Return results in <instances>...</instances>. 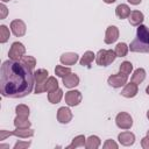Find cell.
Returning <instances> with one entry per match:
<instances>
[{"instance_id": "1f68e13d", "label": "cell", "mask_w": 149, "mask_h": 149, "mask_svg": "<svg viewBox=\"0 0 149 149\" xmlns=\"http://www.w3.org/2000/svg\"><path fill=\"white\" fill-rule=\"evenodd\" d=\"M31 144V142L30 141H19V142H16L15 144H14V149H24V148H28L29 146Z\"/></svg>"}, {"instance_id": "7402d4cb", "label": "cell", "mask_w": 149, "mask_h": 149, "mask_svg": "<svg viewBox=\"0 0 149 149\" xmlns=\"http://www.w3.org/2000/svg\"><path fill=\"white\" fill-rule=\"evenodd\" d=\"M100 144H101L100 139H99L97 135H91L88 139H86L85 147H86L87 149H97V148H99Z\"/></svg>"}, {"instance_id": "9a60e30c", "label": "cell", "mask_w": 149, "mask_h": 149, "mask_svg": "<svg viewBox=\"0 0 149 149\" xmlns=\"http://www.w3.org/2000/svg\"><path fill=\"white\" fill-rule=\"evenodd\" d=\"M48 71L45 69H38L34 72V79H35V85H44L47 81L48 77Z\"/></svg>"}, {"instance_id": "ac0fdd59", "label": "cell", "mask_w": 149, "mask_h": 149, "mask_svg": "<svg viewBox=\"0 0 149 149\" xmlns=\"http://www.w3.org/2000/svg\"><path fill=\"white\" fill-rule=\"evenodd\" d=\"M12 133H13V136L21 137V139H28L34 135V130L30 128H16Z\"/></svg>"}, {"instance_id": "277c9868", "label": "cell", "mask_w": 149, "mask_h": 149, "mask_svg": "<svg viewBox=\"0 0 149 149\" xmlns=\"http://www.w3.org/2000/svg\"><path fill=\"white\" fill-rule=\"evenodd\" d=\"M26 54V47L21 42H13L10 45V49L8 51L9 59L13 61H20Z\"/></svg>"}, {"instance_id": "6da1fadb", "label": "cell", "mask_w": 149, "mask_h": 149, "mask_svg": "<svg viewBox=\"0 0 149 149\" xmlns=\"http://www.w3.org/2000/svg\"><path fill=\"white\" fill-rule=\"evenodd\" d=\"M35 85L34 72L21 61H5L0 70V92L6 98H23Z\"/></svg>"}, {"instance_id": "d6a6232c", "label": "cell", "mask_w": 149, "mask_h": 149, "mask_svg": "<svg viewBox=\"0 0 149 149\" xmlns=\"http://www.w3.org/2000/svg\"><path fill=\"white\" fill-rule=\"evenodd\" d=\"M102 147H104V149H112V148H113V149H118L119 146H118V143L114 142L113 140H106V142L104 143Z\"/></svg>"}, {"instance_id": "ba28073f", "label": "cell", "mask_w": 149, "mask_h": 149, "mask_svg": "<svg viewBox=\"0 0 149 149\" xmlns=\"http://www.w3.org/2000/svg\"><path fill=\"white\" fill-rule=\"evenodd\" d=\"M10 30L16 37H21L26 34L27 27H26V23L22 20L17 19V20H13L10 22Z\"/></svg>"}, {"instance_id": "cb8c5ba5", "label": "cell", "mask_w": 149, "mask_h": 149, "mask_svg": "<svg viewBox=\"0 0 149 149\" xmlns=\"http://www.w3.org/2000/svg\"><path fill=\"white\" fill-rule=\"evenodd\" d=\"M85 143H86V139L84 135H78L76 136L72 142L66 147L68 149H73V148H79V147H85Z\"/></svg>"}, {"instance_id": "f546056e", "label": "cell", "mask_w": 149, "mask_h": 149, "mask_svg": "<svg viewBox=\"0 0 149 149\" xmlns=\"http://www.w3.org/2000/svg\"><path fill=\"white\" fill-rule=\"evenodd\" d=\"M120 72L125 73V74H130V72L133 71V64L128 61H125L120 64Z\"/></svg>"}, {"instance_id": "d6986e66", "label": "cell", "mask_w": 149, "mask_h": 149, "mask_svg": "<svg viewBox=\"0 0 149 149\" xmlns=\"http://www.w3.org/2000/svg\"><path fill=\"white\" fill-rule=\"evenodd\" d=\"M14 126L15 128H30L31 122L28 120L27 116L16 115V118L14 119Z\"/></svg>"}, {"instance_id": "8fae6325", "label": "cell", "mask_w": 149, "mask_h": 149, "mask_svg": "<svg viewBox=\"0 0 149 149\" xmlns=\"http://www.w3.org/2000/svg\"><path fill=\"white\" fill-rule=\"evenodd\" d=\"M137 92H139L137 84L132 81V83H128L125 85V87L121 91V95L125 98H134L137 94Z\"/></svg>"}, {"instance_id": "e575fe53", "label": "cell", "mask_w": 149, "mask_h": 149, "mask_svg": "<svg viewBox=\"0 0 149 149\" xmlns=\"http://www.w3.org/2000/svg\"><path fill=\"white\" fill-rule=\"evenodd\" d=\"M12 135H13L12 132H7V130H5V129L0 130V140H1V141L6 140L7 137H9V136H12Z\"/></svg>"}, {"instance_id": "4316f807", "label": "cell", "mask_w": 149, "mask_h": 149, "mask_svg": "<svg viewBox=\"0 0 149 149\" xmlns=\"http://www.w3.org/2000/svg\"><path fill=\"white\" fill-rule=\"evenodd\" d=\"M15 113H16V115H20V116H29V114H30V109H29V107L27 106V105H23V104H21V105H17L16 107H15Z\"/></svg>"}, {"instance_id": "83f0119b", "label": "cell", "mask_w": 149, "mask_h": 149, "mask_svg": "<svg viewBox=\"0 0 149 149\" xmlns=\"http://www.w3.org/2000/svg\"><path fill=\"white\" fill-rule=\"evenodd\" d=\"M9 35H10V33H9V29L7 28V26L1 24L0 26V42L6 43L9 38Z\"/></svg>"}, {"instance_id": "5b68a950", "label": "cell", "mask_w": 149, "mask_h": 149, "mask_svg": "<svg viewBox=\"0 0 149 149\" xmlns=\"http://www.w3.org/2000/svg\"><path fill=\"white\" fill-rule=\"evenodd\" d=\"M115 123L120 129H130L133 126V118L126 112H120L115 116Z\"/></svg>"}, {"instance_id": "8992f818", "label": "cell", "mask_w": 149, "mask_h": 149, "mask_svg": "<svg viewBox=\"0 0 149 149\" xmlns=\"http://www.w3.org/2000/svg\"><path fill=\"white\" fill-rule=\"evenodd\" d=\"M127 80H128V74H125L122 72H119V73H115V74H112L108 77L107 79V83L109 86L114 87V88H118V87H121L123 85L127 84Z\"/></svg>"}, {"instance_id": "836d02e7", "label": "cell", "mask_w": 149, "mask_h": 149, "mask_svg": "<svg viewBox=\"0 0 149 149\" xmlns=\"http://www.w3.org/2000/svg\"><path fill=\"white\" fill-rule=\"evenodd\" d=\"M7 14H8V8H7L3 3H1V5H0V19L3 20V19L7 16Z\"/></svg>"}, {"instance_id": "2e32d148", "label": "cell", "mask_w": 149, "mask_h": 149, "mask_svg": "<svg viewBox=\"0 0 149 149\" xmlns=\"http://www.w3.org/2000/svg\"><path fill=\"white\" fill-rule=\"evenodd\" d=\"M63 65H73L78 61V55L76 52H65L59 58Z\"/></svg>"}, {"instance_id": "5bb4252c", "label": "cell", "mask_w": 149, "mask_h": 149, "mask_svg": "<svg viewBox=\"0 0 149 149\" xmlns=\"http://www.w3.org/2000/svg\"><path fill=\"white\" fill-rule=\"evenodd\" d=\"M128 20L132 26H140V24H142V22L144 20V15L140 10H133V12H130Z\"/></svg>"}, {"instance_id": "f1b7e54d", "label": "cell", "mask_w": 149, "mask_h": 149, "mask_svg": "<svg viewBox=\"0 0 149 149\" xmlns=\"http://www.w3.org/2000/svg\"><path fill=\"white\" fill-rule=\"evenodd\" d=\"M55 73H56V76H58V77H65V76H68L69 73H71V69L70 68H68V66H63V65H57L56 68H55Z\"/></svg>"}, {"instance_id": "7a4b0ae2", "label": "cell", "mask_w": 149, "mask_h": 149, "mask_svg": "<svg viewBox=\"0 0 149 149\" xmlns=\"http://www.w3.org/2000/svg\"><path fill=\"white\" fill-rule=\"evenodd\" d=\"M130 51L133 52H143L149 54V28L140 24L136 30V37L132 41L129 45Z\"/></svg>"}, {"instance_id": "60d3db41", "label": "cell", "mask_w": 149, "mask_h": 149, "mask_svg": "<svg viewBox=\"0 0 149 149\" xmlns=\"http://www.w3.org/2000/svg\"><path fill=\"white\" fill-rule=\"evenodd\" d=\"M147 118H148V120H149V109H148V112H147Z\"/></svg>"}, {"instance_id": "b9f144b4", "label": "cell", "mask_w": 149, "mask_h": 149, "mask_svg": "<svg viewBox=\"0 0 149 149\" xmlns=\"http://www.w3.org/2000/svg\"><path fill=\"white\" fill-rule=\"evenodd\" d=\"M2 2H7V1H9V0H1Z\"/></svg>"}, {"instance_id": "d4e9b609", "label": "cell", "mask_w": 149, "mask_h": 149, "mask_svg": "<svg viewBox=\"0 0 149 149\" xmlns=\"http://www.w3.org/2000/svg\"><path fill=\"white\" fill-rule=\"evenodd\" d=\"M58 88V81L55 77H49L47 79V81L44 83V91L47 92H51Z\"/></svg>"}, {"instance_id": "d590c367", "label": "cell", "mask_w": 149, "mask_h": 149, "mask_svg": "<svg viewBox=\"0 0 149 149\" xmlns=\"http://www.w3.org/2000/svg\"><path fill=\"white\" fill-rule=\"evenodd\" d=\"M141 146L143 149H149V136H146L141 140Z\"/></svg>"}, {"instance_id": "44dd1931", "label": "cell", "mask_w": 149, "mask_h": 149, "mask_svg": "<svg viewBox=\"0 0 149 149\" xmlns=\"http://www.w3.org/2000/svg\"><path fill=\"white\" fill-rule=\"evenodd\" d=\"M62 97H63V91L61 88H57V90L51 91V92H48V100L51 104H58L61 101Z\"/></svg>"}, {"instance_id": "f35d334b", "label": "cell", "mask_w": 149, "mask_h": 149, "mask_svg": "<svg viewBox=\"0 0 149 149\" xmlns=\"http://www.w3.org/2000/svg\"><path fill=\"white\" fill-rule=\"evenodd\" d=\"M2 148H9V146H7V144H0V149H2Z\"/></svg>"}, {"instance_id": "ffe728a7", "label": "cell", "mask_w": 149, "mask_h": 149, "mask_svg": "<svg viewBox=\"0 0 149 149\" xmlns=\"http://www.w3.org/2000/svg\"><path fill=\"white\" fill-rule=\"evenodd\" d=\"M144 79H146V71L142 68L136 69L134 71V73L132 74V81L135 84H141Z\"/></svg>"}, {"instance_id": "484cf974", "label": "cell", "mask_w": 149, "mask_h": 149, "mask_svg": "<svg viewBox=\"0 0 149 149\" xmlns=\"http://www.w3.org/2000/svg\"><path fill=\"white\" fill-rule=\"evenodd\" d=\"M128 49H129V47L126 43H123V42L118 43L115 47V50H114L116 54V57H125L128 52Z\"/></svg>"}, {"instance_id": "e0dca14e", "label": "cell", "mask_w": 149, "mask_h": 149, "mask_svg": "<svg viewBox=\"0 0 149 149\" xmlns=\"http://www.w3.org/2000/svg\"><path fill=\"white\" fill-rule=\"evenodd\" d=\"M129 14H130V8L127 5L120 3L119 6H116V8H115V15L119 19H121V20L122 19H126V17L129 16Z\"/></svg>"}, {"instance_id": "ab89813d", "label": "cell", "mask_w": 149, "mask_h": 149, "mask_svg": "<svg viewBox=\"0 0 149 149\" xmlns=\"http://www.w3.org/2000/svg\"><path fill=\"white\" fill-rule=\"evenodd\" d=\"M146 92H147V94H148V95H149V85H148V86H147V88H146Z\"/></svg>"}, {"instance_id": "4fadbf2b", "label": "cell", "mask_w": 149, "mask_h": 149, "mask_svg": "<svg viewBox=\"0 0 149 149\" xmlns=\"http://www.w3.org/2000/svg\"><path fill=\"white\" fill-rule=\"evenodd\" d=\"M63 84L68 88H73L79 84V77L76 73H69L68 76L63 77Z\"/></svg>"}, {"instance_id": "603a6c76", "label": "cell", "mask_w": 149, "mask_h": 149, "mask_svg": "<svg viewBox=\"0 0 149 149\" xmlns=\"http://www.w3.org/2000/svg\"><path fill=\"white\" fill-rule=\"evenodd\" d=\"M95 58V55L93 54V51H86L83 56H81V58H80V65L81 66H90L91 65V63L93 62V59Z\"/></svg>"}, {"instance_id": "9c48e42d", "label": "cell", "mask_w": 149, "mask_h": 149, "mask_svg": "<svg viewBox=\"0 0 149 149\" xmlns=\"http://www.w3.org/2000/svg\"><path fill=\"white\" fill-rule=\"evenodd\" d=\"M72 112L68 107H59L57 111V120L61 123H69L72 120Z\"/></svg>"}, {"instance_id": "7c38bea8", "label": "cell", "mask_w": 149, "mask_h": 149, "mask_svg": "<svg viewBox=\"0 0 149 149\" xmlns=\"http://www.w3.org/2000/svg\"><path fill=\"white\" fill-rule=\"evenodd\" d=\"M118 140L122 146H132L135 142V135L132 132H122L118 135Z\"/></svg>"}, {"instance_id": "7bdbcfd3", "label": "cell", "mask_w": 149, "mask_h": 149, "mask_svg": "<svg viewBox=\"0 0 149 149\" xmlns=\"http://www.w3.org/2000/svg\"><path fill=\"white\" fill-rule=\"evenodd\" d=\"M147 136H149V130H148V132H147Z\"/></svg>"}, {"instance_id": "4dcf8cb0", "label": "cell", "mask_w": 149, "mask_h": 149, "mask_svg": "<svg viewBox=\"0 0 149 149\" xmlns=\"http://www.w3.org/2000/svg\"><path fill=\"white\" fill-rule=\"evenodd\" d=\"M23 64H26L28 68H30L31 70L35 68V65H36V59L33 57V56H23L21 59H20Z\"/></svg>"}, {"instance_id": "3957f363", "label": "cell", "mask_w": 149, "mask_h": 149, "mask_svg": "<svg viewBox=\"0 0 149 149\" xmlns=\"http://www.w3.org/2000/svg\"><path fill=\"white\" fill-rule=\"evenodd\" d=\"M115 58H116V54L112 49H109V50L101 49L95 55V62L100 66H107V65L112 64L115 61Z\"/></svg>"}, {"instance_id": "74e56055", "label": "cell", "mask_w": 149, "mask_h": 149, "mask_svg": "<svg viewBox=\"0 0 149 149\" xmlns=\"http://www.w3.org/2000/svg\"><path fill=\"white\" fill-rule=\"evenodd\" d=\"M105 3H113V2H115L116 0H102Z\"/></svg>"}, {"instance_id": "30bf717a", "label": "cell", "mask_w": 149, "mask_h": 149, "mask_svg": "<svg viewBox=\"0 0 149 149\" xmlns=\"http://www.w3.org/2000/svg\"><path fill=\"white\" fill-rule=\"evenodd\" d=\"M119 38V29L115 26H109L106 29L105 34V43L106 44H112Z\"/></svg>"}, {"instance_id": "8d00e7d4", "label": "cell", "mask_w": 149, "mask_h": 149, "mask_svg": "<svg viewBox=\"0 0 149 149\" xmlns=\"http://www.w3.org/2000/svg\"><path fill=\"white\" fill-rule=\"evenodd\" d=\"M130 5H139V3H141V1L142 0H127Z\"/></svg>"}, {"instance_id": "52a82bcc", "label": "cell", "mask_w": 149, "mask_h": 149, "mask_svg": "<svg viewBox=\"0 0 149 149\" xmlns=\"http://www.w3.org/2000/svg\"><path fill=\"white\" fill-rule=\"evenodd\" d=\"M81 93L77 90H70L65 93V104L70 107L77 106L81 101Z\"/></svg>"}]
</instances>
